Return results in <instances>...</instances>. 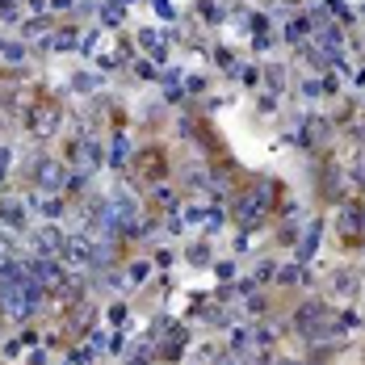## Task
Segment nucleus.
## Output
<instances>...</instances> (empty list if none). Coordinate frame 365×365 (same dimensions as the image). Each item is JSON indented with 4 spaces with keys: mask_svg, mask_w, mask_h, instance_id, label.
<instances>
[{
    "mask_svg": "<svg viewBox=\"0 0 365 365\" xmlns=\"http://www.w3.org/2000/svg\"><path fill=\"white\" fill-rule=\"evenodd\" d=\"M4 46H9V42H4V38H0V55H4Z\"/></svg>",
    "mask_w": 365,
    "mask_h": 365,
    "instance_id": "obj_33",
    "label": "nucleus"
},
{
    "mask_svg": "<svg viewBox=\"0 0 365 365\" xmlns=\"http://www.w3.org/2000/svg\"><path fill=\"white\" fill-rule=\"evenodd\" d=\"M68 164H72L76 173H97L101 168V143L93 135H76L72 143H68Z\"/></svg>",
    "mask_w": 365,
    "mask_h": 365,
    "instance_id": "obj_4",
    "label": "nucleus"
},
{
    "mask_svg": "<svg viewBox=\"0 0 365 365\" xmlns=\"http://www.w3.org/2000/svg\"><path fill=\"white\" fill-rule=\"evenodd\" d=\"M357 286H361V282H357V273H353V269H336V273H331V290L340 294V298H353Z\"/></svg>",
    "mask_w": 365,
    "mask_h": 365,
    "instance_id": "obj_11",
    "label": "nucleus"
},
{
    "mask_svg": "<svg viewBox=\"0 0 365 365\" xmlns=\"http://www.w3.org/2000/svg\"><path fill=\"white\" fill-rule=\"evenodd\" d=\"M147 277H151V264H147V260H135V264L126 269V286H143Z\"/></svg>",
    "mask_w": 365,
    "mask_h": 365,
    "instance_id": "obj_19",
    "label": "nucleus"
},
{
    "mask_svg": "<svg viewBox=\"0 0 365 365\" xmlns=\"http://www.w3.org/2000/svg\"><path fill=\"white\" fill-rule=\"evenodd\" d=\"M319 93H324V84H319V80H302V97L319 101Z\"/></svg>",
    "mask_w": 365,
    "mask_h": 365,
    "instance_id": "obj_27",
    "label": "nucleus"
},
{
    "mask_svg": "<svg viewBox=\"0 0 365 365\" xmlns=\"http://www.w3.org/2000/svg\"><path fill=\"white\" fill-rule=\"evenodd\" d=\"M277 282H282V286H294V282H302V264H282Z\"/></svg>",
    "mask_w": 365,
    "mask_h": 365,
    "instance_id": "obj_22",
    "label": "nucleus"
},
{
    "mask_svg": "<svg viewBox=\"0 0 365 365\" xmlns=\"http://www.w3.org/2000/svg\"><path fill=\"white\" fill-rule=\"evenodd\" d=\"M256 110H260V113H277V93H260Z\"/></svg>",
    "mask_w": 365,
    "mask_h": 365,
    "instance_id": "obj_25",
    "label": "nucleus"
},
{
    "mask_svg": "<svg viewBox=\"0 0 365 365\" xmlns=\"http://www.w3.org/2000/svg\"><path fill=\"white\" fill-rule=\"evenodd\" d=\"M264 84H269V93H282L286 88V68L282 63H269L264 68Z\"/></svg>",
    "mask_w": 365,
    "mask_h": 365,
    "instance_id": "obj_17",
    "label": "nucleus"
},
{
    "mask_svg": "<svg viewBox=\"0 0 365 365\" xmlns=\"http://www.w3.org/2000/svg\"><path fill=\"white\" fill-rule=\"evenodd\" d=\"M63 244H68V235L55 227V222H42L34 231V248H38V256H59L63 252Z\"/></svg>",
    "mask_w": 365,
    "mask_h": 365,
    "instance_id": "obj_8",
    "label": "nucleus"
},
{
    "mask_svg": "<svg viewBox=\"0 0 365 365\" xmlns=\"http://www.w3.org/2000/svg\"><path fill=\"white\" fill-rule=\"evenodd\" d=\"M139 177H147V181H160V177H164V151H160V147L139 151Z\"/></svg>",
    "mask_w": 365,
    "mask_h": 365,
    "instance_id": "obj_10",
    "label": "nucleus"
},
{
    "mask_svg": "<svg viewBox=\"0 0 365 365\" xmlns=\"http://www.w3.org/2000/svg\"><path fill=\"white\" fill-rule=\"evenodd\" d=\"M135 76H139V80H151V76H155V68H151L147 59H139V63H135Z\"/></svg>",
    "mask_w": 365,
    "mask_h": 365,
    "instance_id": "obj_28",
    "label": "nucleus"
},
{
    "mask_svg": "<svg viewBox=\"0 0 365 365\" xmlns=\"http://www.w3.org/2000/svg\"><path fill=\"white\" fill-rule=\"evenodd\" d=\"M361 219H365V202H361Z\"/></svg>",
    "mask_w": 365,
    "mask_h": 365,
    "instance_id": "obj_35",
    "label": "nucleus"
},
{
    "mask_svg": "<svg viewBox=\"0 0 365 365\" xmlns=\"http://www.w3.org/2000/svg\"><path fill=\"white\" fill-rule=\"evenodd\" d=\"M286 4H298V0H286Z\"/></svg>",
    "mask_w": 365,
    "mask_h": 365,
    "instance_id": "obj_36",
    "label": "nucleus"
},
{
    "mask_svg": "<svg viewBox=\"0 0 365 365\" xmlns=\"http://www.w3.org/2000/svg\"><path fill=\"white\" fill-rule=\"evenodd\" d=\"M315 248H319V222H315V227H311V231H307V235H302V260H307V256L315 252Z\"/></svg>",
    "mask_w": 365,
    "mask_h": 365,
    "instance_id": "obj_21",
    "label": "nucleus"
},
{
    "mask_svg": "<svg viewBox=\"0 0 365 365\" xmlns=\"http://www.w3.org/2000/svg\"><path fill=\"white\" fill-rule=\"evenodd\" d=\"M21 30H26V38H42L46 34V17H38V21H21Z\"/></svg>",
    "mask_w": 365,
    "mask_h": 365,
    "instance_id": "obj_24",
    "label": "nucleus"
},
{
    "mask_svg": "<svg viewBox=\"0 0 365 365\" xmlns=\"http://www.w3.org/2000/svg\"><path fill=\"white\" fill-rule=\"evenodd\" d=\"M4 260H13V256H9V240H4V231H0V264H4Z\"/></svg>",
    "mask_w": 365,
    "mask_h": 365,
    "instance_id": "obj_31",
    "label": "nucleus"
},
{
    "mask_svg": "<svg viewBox=\"0 0 365 365\" xmlns=\"http://www.w3.org/2000/svg\"><path fill=\"white\" fill-rule=\"evenodd\" d=\"M311 38V17H294L290 26H286V42H294V46H302Z\"/></svg>",
    "mask_w": 365,
    "mask_h": 365,
    "instance_id": "obj_15",
    "label": "nucleus"
},
{
    "mask_svg": "<svg viewBox=\"0 0 365 365\" xmlns=\"http://www.w3.org/2000/svg\"><path fill=\"white\" fill-rule=\"evenodd\" d=\"M34 206H38L42 219H59V215H63V193H42Z\"/></svg>",
    "mask_w": 365,
    "mask_h": 365,
    "instance_id": "obj_14",
    "label": "nucleus"
},
{
    "mask_svg": "<svg viewBox=\"0 0 365 365\" xmlns=\"http://www.w3.org/2000/svg\"><path fill=\"white\" fill-rule=\"evenodd\" d=\"M181 222H189V227H197V231H219L222 227V215H219V206L215 202H189L181 210Z\"/></svg>",
    "mask_w": 365,
    "mask_h": 365,
    "instance_id": "obj_6",
    "label": "nucleus"
},
{
    "mask_svg": "<svg viewBox=\"0 0 365 365\" xmlns=\"http://www.w3.org/2000/svg\"><path fill=\"white\" fill-rule=\"evenodd\" d=\"M282 365H302V361H282Z\"/></svg>",
    "mask_w": 365,
    "mask_h": 365,
    "instance_id": "obj_34",
    "label": "nucleus"
},
{
    "mask_svg": "<svg viewBox=\"0 0 365 365\" xmlns=\"http://www.w3.org/2000/svg\"><path fill=\"white\" fill-rule=\"evenodd\" d=\"M122 13H126V0H106V4H101V21H106V26H118Z\"/></svg>",
    "mask_w": 365,
    "mask_h": 365,
    "instance_id": "obj_18",
    "label": "nucleus"
},
{
    "mask_svg": "<svg viewBox=\"0 0 365 365\" xmlns=\"http://www.w3.org/2000/svg\"><path fill=\"white\" fill-rule=\"evenodd\" d=\"M269 189L264 185H248L235 202H231V215H235V222H244V227H256V222L269 215Z\"/></svg>",
    "mask_w": 365,
    "mask_h": 365,
    "instance_id": "obj_2",
    "label": "nucleus"
},
{
    "mask_svg": "<svg viewBox=\"0 0 365 365\" xmlns=\"http://www.w3.org/2000/svg\"><path fill=\"white\" fill-rule=\"evenodd\" d=\"M139 46L151 51L155 59H164V55H168V38H160V30H139Z\"/></svg>",
    "mask_w": 365,
    "mask_h": 365,
    "instance_id": "obj_12",
    "label": "nucleus"
},
{
    "mask_svg": "<svg viewBox=\"0 0 365 365\" xmlns=\"http://www.w3.org/2000/svg\"><path fill=\"white\" fill-rule=\"evenodd\" d=\"M72 4H76V0H46V9H51V13H68Z\"/></svg>",
    "mask_w": 365,
    "mask_h": 365,
    "instance_id": "obj_29",
    "label": "nucleus"
},
{
    "mask_svg": "<svg viewBox=\"0 0 365 365\" xmlns=\"http://www.w3.org/2000/svg\"><path fill=\"white\" fill-rule=\"evenodd\" d=\"M59 256H63V269L84 273V269L97 264V244H93V235H68V244H63Z\"/></svg>",
    "mask_w": 365,
    "mask_h": 365,
    "instance_id": "obj_3",
    "label": "nucleus"
},
{
    "mask_svg": "<svg viewBox=\"0 0 365 365\" xmlns=\"http://www.w3.org/2000/svg\"><path fill=\"white\" fill-rule=\"evenodd\" d=\"M185 260H189V264H210V248H206V244H193V248L185 252Z\"/></svg>",
    "mask_w": 365,
    "mask_h": 365,
    "instance_id": "obj_23",
    "label": "nucleus"
},
{
    "mask_svg": "<svg viewBox=\"0 0 365 365\" xmlns=\"http://www.w3.org/2000/svg\"><path fill=\"white\" fill-rule=\"evenodd\" d=\"M357 84H361V88H365V68H361V72H357Z\"/></svg>",
    "mask_w": 365,
    "mask_h": 365,
    "instance_id": "obj_32",
    "label": "nucleus"
},
{
    "mask_svg": "<svg viewBox=\"0 0 365 365\" xmlns=\"http://www.w3.org/2000/svg\"><path fill=\"white\" fill-rule=\"evenodd\" d=\"M30 84L21 80L17 72L0 76V110H30Z\"/></svg>",
    "mask_w": 365,
    "mask_h": 365,
    "instance_id": "obj_5",
    "label": "nucleus"
},
{
    "mask_svg": "<svg viewBox=\"0 0 365 365\" xmlns=\"http://www.w3.org/2000/svg\"><path fill=\"white\" fill-rule=\"evenodd\" d=\"M59 126H63V106L51 101V97H42V101H34V106L26 110V130H30V139H55Z\"/></svg>",
    "mask_w": 365,
    "mask_h": 365,
    "instance_id": "obj_1",
    "label": "nucleus"
},
{
    "mask_svg": "<svg viewBox=\"0 0 365 365\" xmlns=\"http://www.w3.org/2000/svg\"><path fill=\"white\" fill-rule=\"evenodd\" d=\"M273 269H277L273 260H260V264H256V282H273V277H277Z\"/></svg>",
    "mask_w": 365,
    "mask_h": 365,
    "instance_id": "obj_26",
    "label": "nucleus"
},
{
    "mask_svg": "<svg viewBox=\"0 0 365 365\" xmlns=\"http://www.w3.org/2000/svg\"><path fill=\"white\" fill-rule=\"evenodd\" d=\"M26 13H30L26 0H0V21H21Z\"/></svg>",
    "mask_w": 365,
    "mask_h": 365,
    "instance_id": "obj_16",
    "label": "nucleus"
},
{
    "mask_svg": "<svg viewBox=\"0 0 365 365\" xmlns=\"http://www.w3.org/2000/svg\"><path fill=\"white\" fill-rule=\"evenodd\" d=\"M106 34H97V68H106V72H113V68H122L126 63V46L122 42H101Z\"/></svg>",
    "mask_w": 365,
    "mask_h": 365,
    "instance_id": "obj_9",
    "label": "nucleus"
},
{
    "mask_svg": "<svg viewBox=\"0 0 365 365\" xmlns=\"http://www.w3.org/2000/svg\"><path fill=\"white\" fill-rule=\"evenodd\" d=\"M9 160H13V151H9V147H0V181H4V173H9Z\"/></svg>",
    "mask_w": 365,
    "mask_h": 365,
    "instance_id": "obj_30",
    "label": "nucleus"
},
{
    "mask_svg": "<svg viewBox=\"0 0 365 365\" xmlns=\"http://www.w3.org/2000/svg\"><path fill=\"white\" fill-rule=\"evenodd\" d=\"M155 202H160V210H168V215L181 210V197H177L173 189H155Z\"/></svg>",
    "mask_w": 365,
    "mask_h": 365,
    "instance_id": "obj_20",
    "label": "nucleus"
},
{
    "mask_svg": "<svg viewBox=\"0 0 365 365\" xmlns=\"http://www.w3.org/2000/svg\"><path fill=\"white\" fill-rule=\"evenodd\" d=\"M336 227H340V235H344V240H357V235H365L361 202H344V206L336 210Z\"/></svg>",
    "mask_w": 365,
    "mask_h": 365,
    "instance_id": "obj_7",
    "label": "nucleus"
},
{
    "mask_svg": "<svg viewBox=\"0 0 365 365\" xmlns=\"http://www.w3.org/2000/svg\"><path fill=\"white\" fill-rule=\"evenodd\" d=\"M46 46H51V51H76V46H80V30L63 26V30H55V38H46Z\"/></svg>",
    "mask_w": 365,
    "mask_h": 365,
    "instance_id": "obj_13",
    "label": "nucleus"
}]
</instances>
